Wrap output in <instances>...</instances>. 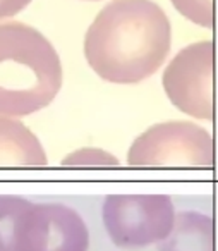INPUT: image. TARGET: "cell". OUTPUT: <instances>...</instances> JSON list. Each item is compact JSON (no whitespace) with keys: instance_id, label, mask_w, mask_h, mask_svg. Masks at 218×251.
Segmentation results:
<instances>
[{"instance_id":"cell-1","label":"cell","mask_w":218,"mask_h":251,"mask_svg":"<svg viewBox=\"0 0 218 251\" xmlns=\"http://www.w3.org/2000/svg\"><path fill=\"white\" fill-rule=\"evenodd\" d=\"M172 45V26L151 0H112L84 36V57L108 83L134 84L163 66Z\"/></svg>"},{"instance_id":"cell-2","label":"cell","mask_w":218,"mask_h":251,"mask_svg":"<svg viewBox=\"0 0 218 251\" xmlns=\"http://www.w3.org/2000/svg\"><path fill=\"white\" fill-rule=\"evenodd\" d=\"M60 86L62 64L52 43L24 23H0V115L42 110Z\"/></svg>"},{"instance_id":"cell-3","label":"cell","mask_w":218,"mask_h":251,"mask_svg":"<svg viewBox=\"0 0 218 251\" xmlns=\"http://www.w3.org/2000/svg\"><path fill=\"white\" fill-rule=\"evenodd\" d=\"M132 167H213V138L189 121H169L139 134L127 151Z\"/></svg>"},{"instance_id":"cell-4","label":"cell","mask_w":218,"mask_h":251,"mask_svg":"<svg viewBox=\"0 0 218 251\" xmlns=\"http://www.w3.org/2000/svg\"><path fill=\"white\" fill-rule=\"evenodd\" d=\"M101 217L112 243L134 250L165 239L173 227L175 208L167 195H110Z\"/></svg>"},{"instance_id":"cell-5","label":"cell","mask_w":218,"mask_h":251,"mask_svg":"<svg viewBox=\"0 0 218 251\" xmlns=\"http://www.w3.org/2000/svg\"><path fill=\"white\" fill-rule=\"evenodd\" d=\"M213 66L211 40L191 43L170 60L162 83L173 107L201 121L213 119Z\"/></svg>"},{"instance_id":"cell-6","label":"cell","mask_w":218,"mask_h":251,"mask_svg":"<svg viewBox=\"0 0 218 251\" xmlns=\"http://www.w3.org/2000/svg\"><path fill=\"white\" fill-rule=\"evenodd\" d=\"M47 230V203L0 195V251H43Z\"/></svg>"},{"instance_id":"cell-7","label":"cell","mask_w":218,"mask_h":251,"mask_svg":"<svg viewBox=\"0 0 218 251\" xmlns=\"http://www.w3.org/2000/svg\"><path fill=\"white\" fill-rule=\"evenodd\" d=\"M40 140L16 117L0 115V167H45Z\"/></svg>"},{"instance_id":"cell-8","label":"cell","mask_w":218,"mask_h":251,"mask_svg":"<svg viewBox=\"0 0 218 251\" xmlns=\"http://www.w3.org/2000/svg\"><path fill=\"white\" fill-rule=\"evenodd\" d=\"M48 230L43 251H88L90 232L83 217L62 203H47Z\"/></svg>"},{"instance_id":"cell-9","label":"cell","mask_w":218,"mask_h":251,"mask_svg":"<svg viewBox=\"0 0 218 251\" xmlns=\"http://www.w3.org/2000/svg\"><path fill=\"white\" fill-rule=\"evenodd\" d=\"M158 251H213V220L186 210L175 213L170 234L158 243Z\"/></svg>"},{"instance_id":"cell-10","label":"cell","mask_w":218,"mask_h":251,"mask_svg":"<svg viewBox=\"0 0 218 251\" xmlns=\"http://www.w3.org/2000/svg\"><path fill=\"white\" fill-rule=\"evenodd\" d=\"M173 7L201 28H213V0H172Z\"/></svg>"},{"instance_id":"cell-11","label":"cell","mask_w":218,"mask_h":251,"mask_svg":"<svg viewBox=\"0 0 218 251\" xmlns=\"http://www.w3.org/2000/svg\"><path fill=\"white\" fill-rule=\"evenodd\" d=\"M62 164L73 167H114L119 165V160L112 153L100 148H81L67 155Z\"/></svg>"},{"instance_id":"cell-12","label":"cell","mask_w":218,"mask_h":251,"mask_svg":"<svg viewBox=\"0 0 218 251\" xmlns=\"http://www.w3.org/2000/svg\"><path fill=\"white\" fill-rule=\"evenodd\" d=\"M31 4V0H0V19L11 18Z\"/></svg>"}]
</instances>
